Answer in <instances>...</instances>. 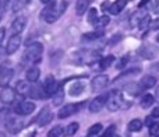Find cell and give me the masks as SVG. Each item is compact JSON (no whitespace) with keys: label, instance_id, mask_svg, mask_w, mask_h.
I'll list each match as a JSON object with an SVG mask.
<instances>
[{"label":"cell","instance_id":"obj_16","mask_svg":"<svg viewBox=\"0 0 159 137\" xmlns=\"http://www.w3.org/2000/svg\"><path fill=\"white\" fill-rule=\"evenodd\" d=\"M30 97H31V98H34V99H42V98H45L43 85H42V84H38V81H36L35 85H34V87H31Z\"/></svg>","mask_w":159,"mask_h":137},{"label":"cell","instance_id":"obj_35","mask_svg":"<svg viewBox=\"0 0 159 137\" xmlns=\"http://www.w3.org/2000/svg\"><path fill=\"white\" fill-rule=\"evenodd\" d=\"M102 137H120V136L116 135V127L115 126H109V129L105 130V133L102 135Z\"/></svg>","mask_w":159,"mask_h":137},{"label":"cell","instance_id":"obj_8","mask_svg":"<svg viewBox=\"0 0 159 137\" xmlns=\"http://www.w3.org/2000/svg\"><path fill=\"white\" fill-rule=\"evenodd\" d=\"M35 111V104L31 101H22L14 108V112L20 116H27L31 115V113Z\"/></svg>","mask_w":159,"mask_h":137},{"label":"cell","instance_id":"obj_7","mask_svg":"<svg viewBox=\"0 0 159 137\" xmlns=\"http://www.w3.org/2000/svg\"><path fill=\"white\" fill-rule=\"evenodd\" d=\"M82 105L81 104H69V105H64V106H61L60 109H59L57 112V118L60 119H66L69 118V116L74 115V113H77L80 109H81Z\"/></svg>","mask_w":159,"mask_h":137},{"label":"cell","instance_id":"obj_41","mask_svg":"<svg viewBox=\"0 0 159 137\" xmlns=\"http://www.w3.org/2000/svg\"><path fill=\"white\" fill-rule=\"evenodd\" d=\"M4 35H6V28H0V45H2L3 39H4Z\"/></svg>","mask_w":159,"mask_h":137},{"label":"cell","instance_id":"obj_37","mask_svg":"<svg viewBox=\"0 0 159 137\" xmlns=\"http://www.w3.org/2000/svg\"><path fill=\"white\" fill-rule=\"evenodd\" d=\"M140 53L144 56V58H148V59H152V58H154V53L149 52V48H145V46L140 48Z\"/></svg>","mask_w":159,"mask_h":137},{"label":"cell","instance_id":"obj_23","mask_svg":"<svg viewBox=\"0 0 159 137\" xmlns=\"http://www.w3.org/2000/svg\"><path fill=\"white\" fill-rule=\"evenodd\" d=\"M82 91H84V84H82V83H73L69 88V94L71 97H77Z\"/></svg>","mask_w":159,"mask_h":137},{"label":"cell","instance_id":"obj_24","mask_svg":"<svg viewBox=\"0 0 159 137\" xmlns=\"http://www.w3.org/2000/svg\"><path fill=\"white\" fill-rule=\"evenodd\" d=\"M64 99V90L63 87H59V90L56 91V94L52 97V101H53V105H61V102H63Z\"/></svg>","mask_w":159,"mask_h":137},{"label":"cell","instance_id":"obj_36","mask_svg":"<svg viewBox=\"0 0 159 137\" xmlns=\"http://www.w3.org/2000/svg\"><path fill=\"white\" fill-rule=\"evenodd\" d=\"M159 133V122H154L149 125V135L152 136H158Z\"/></svg>","mask_w":159,"mask_h":137},{"label":"cell","instance_id":"obj_17","mask_svg":"<svg viewBox=\"0 0 159 137\" xmlns=\"http://www.w3.org/2000/svg\"><path fill=\"white\" fill-rule=\"evenodd\" d=\"M124 91H126L127 94H130L131 97H138L144 90L140 84H137V83H129L127 85H124Z\"/></svg>","mask_w":159,"mask_h":137},{"label":"cell","instance_id":"obj_44","mask_svg":"<svg viewBox=\"0 0 159 137\" xmlns=\"http://www.w3.org/2000/svg\"><path fill=\"white\" fill-rule=\"evenodd\" d=\"M151 70H158L159 71V63H155L151 66Z\"/></svg>","mask_w":159,"mask_h":137},{"label":"cell","instance_id":"obj_10","mask_svg":"<svg viewBox=\"0 0 159 137\" xmlns=\"http://www.w3.org/2000/svg\"><path fill=\"white\" fill-rule=\"evenodd\" d=\"M52 116L53 115H52V112H50V108L49 106H43L34 122H36L38 126H46V125L52 120Z\"/></svg>","mask_w":159,"mask_h":137},{"label":"cell","instance_id":"obj_12","mask_svg":"<svg viewBox=\"0 0 159 137\" xmlns=\"http://www.w3.org/2000/svg\"><path fill=\"white\" fill-rule=\"evenodd\" d=\"M21 36L20 35H11L10 39L7 42V46H6V53L7 55H13L18 50V48L21 46Z\"/></svg>","mask_w":159,"mask_h":137},{"label":"cell","instance_id":"obj_38","mask_svg":"<svg viewBox=\"0 0 159 137\" xmlns=\"http://www.w3.org/2000/svg\"><path fill=\"white\" fill-rule=\"evenodd\" d=\"M66 8H67V2H60L57 4V13H59V16H61V14L64 13V11H66Z\"/></svg>","mask_w":159,"mask_h":137},{"label":"cell","instance_id":"obj_22","mask_svg":"<svg viewBox=\"0 0 159 137\" xmlns=\"http://www.w3.org/2000/svg\"><path fill=\"white\" fill-rule=\"evenodd\" d=\"M103 36V30H93L92 32H87L82 35V38L85 41H95V39H99Z\"/></svg>","mask_w":159,"mask_h":137},{"label":"cell","instance_id":"obj_30","mask_svg":"<svg viewBox=\"0 0 159 137\" xmlns=\"http://www.w3.org/2000/svg\"><path fill=\"white\" fill-rule=\"evenodd\" d=\"M149 25H151V17H149L148 14H145V16L141 18V21L138 22V28H140V30H147Z\"/></svg>","mask_w":159,"mask_h":137},{"label":"cell","instance_id":"obj_32","mask_svg":"<svg viewBox=\"0 0 159 137\" xmlns=\"http://www.w3.org/2000/svg\"><path fill=\"white\" fill-rule=\"evenodd\" d=\"M61 135H63V127L57 125V126L52 127V129L49 130V133H48V137H60Z\"/></svg>","mask_w":159,"mask_h":137},{"label":"cell","instance_id":"obj_13","mask_svg":"<svg viewBox=\"0 0 159 137\" xmlns=\"http://www.w3.org/2000/svg\"><path fill=\"white\" fill-rule=\"evenodd\" d=\"M22 127H24V123H22V120L18 118H10L6 122V129H7V132L11 133V135L18 133Z\"/></svg>","mask_w":159,"mask_h":137},{"label":"cell","instance_id":"obj_28","mask_svg":"<svg viewBox=\"0 0 159 137\" xmlns=\"http://www.w3.org/2000/svg\"><path fill=\"white\" fill-rule=\"evenodd\" d=\"M127 127H129L130 132H140V130L143 129V122H141L140 119H133Z\"/></svg>","mask_w":159,"mask_h":137},{"label":"cell","instance_id":"obj_6","mask_svg":"<svg viewBox=\"0 0 159 137\" xmlns=\"http://www.w3.org/2000/svg\"><path fill=\"white\" fill-rule=\"evenodd\" d=\"M107 84H109V77H107L106 74H98V76H95L91 80V88H92V91H95V92L102 91Z\"/></svg>","mask_w":159,"mask_h":137},{"label":"cell","instance_id":"obj_40","mask_svg":"<svg viewBox=\"0 0 159 137\" xmlns=\"http://www.w3.org/2000/svg\"><path fill=\"white\" fill-rule=\"evenodd\" d=\"M151 118H154V119L159 118V106L154 108V111H152V113H151Z\"/></svg>","mask_w":159,"mask_h":137},{"label":"cell","instance_id":"obj_15","mask_svg":"<svg viewBox=\"0 0 159 137\" xmlns=\"http://www.w3.org/2000/svg\"><path fill=\"white\" fill-rule=\"evenodd\" d=\"M157 83H158L157 77L151 76V74H147V76H144L143 78H141L140 85L143 87V90H149V88L155 87V84H157Z\"/></svg>","mask_w":159,"mask_h":137},{"label":"cell","instance_id":"obj_26","mask_svg":"<svg viewBox=\"0 0 159 137\" xmlns=\"http://www.w3.org/2000/svg\"><path fill=\"white\" fill-rule=\"evenodd\" d=\"M154 101H155V98L151 94H145V95L141 98V106H143L144 109H147V108H149L151 105H154Z\"/></svg>","mask_w":159,"mask_h":137},{"label":"cell","instance_id":"obj_18","mask_svg":"<svg viewBox=\"0 0 159 137\" xmlns=\"http://www.w3.org/2000/svg\"><path fill=\"white\" fill-rule=\"evenodd\" d=\"M39 76H41V70L35 66L30 67L27 70V73H25V78H27L28 83H36L39 78Z\"/></svg>","mask_w":159,"mask_h":137},{"label":"cell","instance_id":"obj_20","mask_svg":"<svg viewBox=\"0 0 159 137\" xmlns=\"http://www.w3.org/2000/svg\"><path fill=\"white\" fill-rule=\"evenodd\" d=\"M16 92L20 94V95H30V91H31V85L28 81H18L16 85Z\"/></svg>","mask_w":159,"mask_h":137},{"label":"cell","instance_id":"obj_50","mask_svg":"<svg viewBox=\"0 0 159 137\" xmlns=\"http://www.w3.org/2000/svg\"><path fill=\"white\" fill-rule=\"evenodd\" d=\"M88 137H95V136H89V135H88Z\"/></svg>","mask_w":159,"mask_h":137},{"label":"cell","instance_id":"obj_25","mask_svg":"<svg viewBox=\"0 0 159 137\" xmlns=\"http://www.w3.org/2000/svg\"><path fill=\"white\" fill-rule=\"evenodd\" d=\"M113 62H115V56H113V55L106 56V58H103V59H101V60H99V68H101V70L107 68L110 64H113Z\"/></svg>","mask_w":159,"mask_h":137},{"label":"cell","instance_id":"obj_51","mask_svg":"<svg viewBox=\"0 0 159 137\" xmlns=\"http://www.w3.org/2000/svg\"><path fill=\"white\" fill-rule=\"evenodd\" d=\"M157 137H159V136H157Z\"/></svg>","mask_w":159,"mask_h":137},{"label":"cell","instance_id":"obj_2","mask_svg":"<svg viewBox=\"0 0 159 137\" xmlns=\"http://www.w3.org/2000/svg\"><path fill=\"white\" fill-rule=\"evenodd\" d=\"M105 106L110 111V112H116L123 106V95L120 94V91L113 90L107 94V101Z\"/></svg>","mask_w":159,"mask_h":137},{"label":"cell","instance_id":"obj_47","mask_svg":"<svg viewBox=\"0 0 159 137\" xmlns=\"http://www.w3.org/2000/svg\"><path fill=\"white\" fill-rule=\"evenodd\" d=\"M155 98H157L158 101H159V85L157 87V91H155Z\"/></svg>","mask_w":159,"mask_h":137},{"label":"cell","instance_id":"obj_19","mask_svg":"<svg viewBox=\"0 0 159 137\" xmlns=\"http://www.w3.org/2000/svg\"><path fill=\"white\" fill-rule=\"evenodd\" d=\"M126 4H127V0H116L113 4H110L109 11L113 14V16H117V14H120L121 11L124 10Z\"/></svg>","mask_w":159,"mask_h":137},{"label":"cell","instance_id":"obj_1","mask_svg":"<svg viewBox=\"0 0 159 137\" xmlns=\"http://www.w3.org/2000/svg\"><path fill=\"white\" fill-rule=\"evenodd\" d=\"M42 53H43V45L39 44V42H34V44L27 46L24 55H22V62H25V63L41 62Z\"/></svg>","mask_w":159,"mask_h":137},{"label":"cell","instance_id":"obj_46","mask_svg":"<svg viewBox=\"0 0 159 137\" xmlns=\"http://www.w3.org/2000/svg\"><path fill=\"white\" fill-rule=\"evenodd\" d=\"M41 2L43 3V4H46V6H48V4H50L52 2H55V0H41Z\"/></svg>","mask_w":159,"mask_h":137},{"label":"cell","instance_id":"obj_43","mask_svg":"<svg viewBox=\"0 0 159 137\" xmlns=\"http://www.w3.org/2000/svg\"><path fill=\"white\" fill-rule=\"evenodd\" d=\"M8 2H10V0H0V7H4L6 8V6L8 4Z\"/></svg>","mask_w":159,"mask_h":137},{"label":"cell","instance_id":"obj_48","mask_svg":"<svg viewBox=\"0 0 159 137\" xmlns=\"http://www.w3.org/2000/svg\"><path fill=\"white\" fill-rule=\"evenodd\" d=\"M148 2H149V0H141V3H140V7H144V6H145Z\"/></svg>","mask_w":159,"mask_h":137},{"label":"cell","instance_id":"obj_39","mask_svg":"<svg viewBox=\"0 0 159 137\" xmlns=\"http://www.w3.org/2000/svg\"><path fill=\"white\" fill-rule=\"evenodd\" d=\"M149 28H151V30H154V31H159V17L157 20H154V21H151Z\"/></svg>","mask_w":159,"mask_h":137},{"label":"cell","instance_id":"obj_31","mask_svg":"<svg viewBox=\"0 0 159 137\" xmlns=\"http://www.w3.org/2000/svg\"><path fill=\"white\" fill-rule=\"evenodd\" d=\"M98 13H96V10L93 7H91L89 10H88V22L89 24H95L96 21H98Z\"/></svg>","mask_w":159,"mask_h":137},{"label":"cell","instance_id":"obj_29","mask_svg":"<svg viewBox=\"0 0 159 137\" xmlns=\"http://www.w3.org/2000/svg\"><path fill=\"white\" fill-rule=\"evenodd\" d=\"M27 3H28V0H13V6H11L13 13H18L20 10H22Z\"/></svg>","mask_w":159,"mask_h":137},{"label":"cell","instance_id":"obj_49","mask_svg":"<svg viewBox=\"0 0 159 137\" xmlns=\"http://www.w3.org/2000/svg\"><path fill=\"white\" fill-rule=\"evenodd\" d=\"M155 42H157V44H159V32L157 34V36H155Z\"/></svg>","mask_w":159,"mask_h":137},{"label":"cell","instance_id":"obj_34","mask_svg":"<svg viewBox=\"0 0 159 137\" xmlns=\"http://www.w3.org/2000/svg\"><path fill=\"white\" fill-rule=\"evenodd\" d=\"M102 129H103V126H102L101 123H95L93 126L89 127V130H88V135H89V136H96V135H99V133L102 132Z\"/></svg>","mask_w":159,"mask_h":137},{"label":"cell","instance_id":"obj_21","mask_svg":"<svg viewBox=\"0 0 159 137\" xmlns=\"http://www.w3.org/2000/svg\"><path fill=\"white\" fill-rule=\"evenodd\" d=\"M91 2L92 0H77V4H75V13H77V16H82L88 10Z\"/></svg>","mask_w":159,"mask_h":137},{"label":"cell","instance_id":"obj_33","mask_svg":"<svg viewBox=\"0 0 159 137\" xmlns=\"http://www.w3.org/2000/svg\"><path fill=\"white\" fill-rule=\"evenodd\" d=\"M107 22H109V17H107V16H102V17H99L98 21H96L93 25L96 27V30H102V27L107 25Z\"/></svg>","mask_w":159,"mask_h":137},{"label":"cell","instance_id":"obj_9","mask_svg":"<svg viewBox=\"0 0 159 137\" xmlns=\"http://www.w3.org/2000/svg\"><path fill=\"white\" fill-rule=\"evenodd\" d=\"M107 101V94H102V95H98L96 98H93L89 104V112L92 113H98L99 111H102V108L106 105Z\"/></svg>","mask_w":159,"mask_h":137},{"label":"cell","instance_id":"obj_14","mask_svg":"<svg viewBox=\"0 0 159 137\" xmlns=\"http://www.w3.org/2000/svg\"><path fill=\"white\" fill-rule=\"evenodd\" d=\"M25 25H27V18L25 17H17L11 22V35H20L24 31Z\"/></svg>","mask_w":159,"mask_h":137},{"label":"cell","instance_id":"obj_27","mask_svg":"<svg viewBox=\"0 0 159 137\" xmlns=\"http://www.w3.org/2000/svg\"><path fill=\"white\" fill-rule=\"evenodd\" d=\"M78 129H80V125L77 123V122H73V123H70L69 126L66 127V132H64V135H66L67 137H71V136H74L75 133L78 132Z\"/></svg>","mask_w":159,"mask_h":137},{"label":"cell","instance_id":"obj_11","mask_svg":"<svg viewBox=\"0 0 159 137\" xmlns=\"http://www.w3.org/2000/svg\"><path fill=\"white\" fill-rule=\"evenodd\" d=\"M16 95H17L16 90H13V88H10V87H4L0 91V102L4 105H10L14 102Z\"/></svg>","mask_w":159,"mask_h":137},{"label":"cell","instance_id":"obj_4","mask_svg":"<svg viewBox=\"0 0 159 137\" xmlns=\"http://www.w3.org/2000/svg\"><path fill=\"white\" fill-rule=\"evenodd\" d=\"M43 91H45V98H52L56 94V91L59 90L60 84H57V81L55 80L53 76H48L43 81Z\"/></svg>","mask_w":159,"mask_h":137},{"label":"cell","instance_id":"obj_42","mask_svg":"<svg viewBox=\"0 0 159 137\" xmlns=\"http://www.w3.org/2000/svg\"><path fill=\"white\" fill-rule=\"evenodd\" d=\"M154 11L157 14H159V0H155V3H154Z\"/></svg>","mask_w":159,"mask_h":137},{"label":"cell","instance_id":"obj_45","mask_svg":"<svg viewBox=\"0 0 159 137\" xmlns=\"http://www.w3.org/2000/svg\"><path fill=\"white\" fill-rule=\"evenodd\" d=\"M3 16H4V7H0V21H2Z\"/></svg>","mask_w":159,"mask_h":137},{"label":"cell","instance_id":"obj_3","mask_svg":"<svg viewBox=\"0 0 159 137\" xmlns=\"http://www.w3.org/2000/svg\"><path fill=\"white\" fill-rule=\"evenodd\" d=\"M59 17L60 16H59V13H57V4H56L55 2H52L50 4H48L41 13V18L45 22H49V24L55 22Z\"/></svg>","mask_w":159,"mask_h":137},{"label":"cell","instance_id":"obj_5","mask_svg":"<svg viewBox=\"0 0 159 137\" xmlns=\"http://www.w3.org/2000/svg\"><path fill=\"white\" fill-rule=\"evenodd\" d=\"M14 76V70L8 66V63L0 64V87H8V83L11 81Z\"/></svg>","mask_w":159,"mask_h":137}]
</instances>
